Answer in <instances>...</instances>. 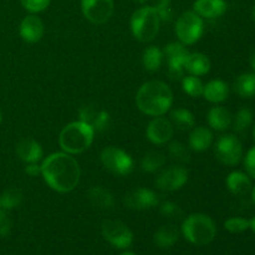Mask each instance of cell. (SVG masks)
<instances>
[{"mask_svg":"<svg viewBox=\"0 0 255 255\" xmlns=\"http://www.w3.org/2000/svg\"><path fill=\"white\" fill-rule=\"evenodd\" d=\"M41 176L51 189L59 193H69L79 184L81 169L72 154L55 152L42 161Z\"/></svg>","mask_w":255,"mask_h":255,"instance_id":"6da1fadb","label":"cell"},{"mask_svg":"<svg viewBox=\"0 0 255 255\" xmlns=\"http://www.w3.org/2000/svg\"><path fill=\"white\" fill-rule=\"evenodd\" d=\"M136 105L147 116H163L173 105V92L163 81L151 80L144 82L137 91Z\"/></svg>","mask_w":255,"mask_h":255,"instance_id":"7a4b0ae2","label":"cell"},{"mask_svg":"<svg viewBox=\"0 0 255 255\" xmlns=\"http://www.w3.org/2000/svg\"><path fill=\"white\" fill-rule=\"evenodd\" d=\"M95 138V129L82 121L70 122L59 136L60 147L69 154H79L90 148Z\"/></svg>","mask_w":255,"mask_h":255,"instance_id":"3957f363","label":"cell"},{"mask_svg":"<svg viewBox=\"0 0 255 255\" xmlns=\"http://www.w3.org/2000/svg\"><path fill=\"white\" fill-rule=\"evenodd\" d=\"M183 237L194 246H207L216 238L217 227L213 219L203 213H193L182 223Z\"/></svg>","mask_w":255,"mask_h":255,"instance_id":"277c9868","label":"cell"},{"mask_svg":"<svg viewBox=\"0 0 255 255\" xmlns=\"http://www.w3.org/2000/svg\"><path fill=\"white\" fill-rule=\"evenodd\" d=\"M161 19L153 6H142L137 9L131 16V30L133 36L141 42L154 40L159 31Z\"/></svg>","mask_w":255,"mask_h":255,"instance_id":"5b68a950","label":"cell"},{"mask_svg":"<svg viewBox=\"0 0 255 255\" xmlns=\"http://www.w3.org/2000/svg\"><path fill=\"white\" fill-rule=\"evenodd\" d=\"M177 37L183 45H193L199 41L204 32L203 19L194 11H186L177 19L174 26Z\"/></svg>","mask_w":255,"mask_h":255,"instance_id":"8992f818","label":"cell"},{"mask_svg":"<svg viewBox=\"0 0 255 255\" xmlns=\"http://www.w3.org/2000/svg\"><path fill=\"white\" fill-rule=\"evenodd\" d=\"M102 166L115 176H128L133 171V159L131 154L116 146L105 147L100 154Z\"/></svg>","mask_w":255,"mask_h":255,"instance_id":"52a82bcc","label":"cell"},{"mask_svg":"<svg viewBox=\"0 0 255 255\" xmlns=\"http://www.w3.org/2000/svg\"><path fill=\"white\" fill-rule=\"evenodd\" d=\"M217 159L226 166H236L243 157V146L234 134H223L214 146Z\"/></svg>","mask_w":255,"mask_h":255,"instance_id":"ba28073f","label":"cell"},{"mask_svg":"<svg viewBox=\"0 0 255 255\" xmlns=\"http://www.w3.org/2000/svg\"><path fill=\"white\" fill-rule=\"evenodd\" d=\"M102 236L111 246L119 249H127L133 242L131 229L121 221L109 219L102 224Z\"/></svg>","mask_w":255,"mask_h":255,"instance_id":"9c48e42d","label":"cell"},{"mask_svg":"<svg viewBox=\"0 0 255 255\" xmlns=\"http://www.w3.org/2000/svg\"><path fill=\"white\" fill-rule=\"evenodd\" d=\"M162 51L168 64V76L172 80L182 79L184 74V62L189 54L186 45L182 42H171L166 45Z\"/></svg>","mask_w":255,"mask_h":255,"instance_id":"30bf717a","label":"cell"},{"mask_svg":"<svg viewBox=\"0 0 255 255\" xmlns=\"http://www.w3.org/2000/svg\"><path fill=\"white\" fill-rule=\"evenodd\" d=\"M81 10L89 21L101 25L112 17L115 4L114 0H81Z\"/></svg>","mask_w":255,"mask_h":255,"instance_id":"8fae6325","label":"cell"},{"mask_svg":"<svg viewBox=\"0 0 255 255\" xmlns=\"http://www.w3.org/2000/svg\"><path fill=\"white\" fill-rule=\"evenodd\" d=\"M188 181V171L183 166H171L162 169L156 178V187L163 192L181 189Z\"/></svg>","mask_w":255,"mask_h":255,"instance_id":"7c38bea8","label":"cell"},{"mask_svg":"<svg viewBox=\"0 0 255 255\" xmlns=\"http://www.w3.org/2000/svg\"><path fill=\"white\" fill-rule=\"evenodd\" d=\"M79 117L80 121L90 125L95 132L106 131L111 125V117L109 112L91 104L81 106V109L79 110Z\"/></svg>","mask_w":255,"mask_h":255,"instance_id":"4fadbf2b","label":"cell"},{"mask_svg":"<svg viewBox=\"0 0 255 255\" xmlns=\"http://www.w3.org/2000/svg\"><path fill=\"white\" fill-rule=\"evenodd\" d=\"M124 204L133 211H146L158 204V196L147 188H137L124 197Z\"/></svg>","mask_w":255,"mask_h":255,"instance_id":"5bb4252c","label":"cell"},{"mask_svg":"<svg viewBox=\"0 0 255 255\" xmlns=\"http://www.w3.org/2000/svg\"><path fill=\"white\" fill-rule=\"evenodd\" d=\"M173 125L163 116H157L148 124L146 136L153 144H164L173 137Z\"/></svg>","mask_w":255,"mask_h":255,"instance_id":"9a60e30c","label":"cell"},{"mask_svg":"<svg viewBox=\"0 0 255 255\" xmlns=\"http://www.w3.org/2000/svg\"><path fill=\"white\" fill-rule=\"evenodd\" d=\"M19 34L25 42L35 44L44 36V24L37 15H26L21 20L19 26Z\"/></svg>","mask_w":255,"mask_h":255,"instance_id":"2e32d148","label":"cell"},{"mask_svg":"<svg viewBox=\"0 0 255 255\" xmlns=\"http://www.w3.org/2000/svg\"><path fill=\"white\" fill-rule=\"evenodd\" d=\"M15 152H16V156L25 163L39 162L44 156L41 144L35 141L34 138H30V137L20 139L15 147Z\"/></svg>","mask_w":255,"mask_h":255,"instance_id":"e0dca14e","label":"cell"},{"mask_svg":"<svg viewBox=\"0 0 255 255\" xmlns=\"http://www.w3.org/2000/svg\"><path fill=\"white\" fill-rule=\"evenodd\" d=\"M228 5L226 0H196L193 4V11L201 17L217 19L226 14Z\"/></svg>","mask_w":255,"mask_h":255,"instance_id":"ac0fdd59","label":"cell"},{"mask_svg":"<svg viewBox=\"0 0 255 255\" xmlns=\"http://www.w3.org/2000/svg\"><path fill=\"white\" fill-rule=\"evenodd\" d=\"M213 143V133L208 127H194L189 133L188 146L194 152H204Z\"/></svg>","mask_w":255,"mask_h":255,"instance_id":"d6986e66","label":"cell"},{"mask_svg":"<svg viewBox=\"0 0 255 255\" xmlns=\"http://www.w3.org/2000/svg\"><path fill=\"white\" fill-rule=\"evenodd\" d=\"M211 70V60L202 52H189L184 62V71L193 76H204Z\"/></svg>","mask_w":255,"mask_h":255,"instance_id":"ffe728a7","label":"cell"},{"mask_svg":"<svg viewBox=\"0 0 255 255\" xmlns=\"http://www.w3.org/2000/svg\"><path fill=\"white\" fill-rule=\"evenodd\" d=\"M227 187L229 192L233 193L234 196H246L247 193L252 191V179L244 172L234 171L228 174L227 177Z\"/></svg>","mask_w":255,"mask_h":255,"instance_id":"44dd1931","label":"cell"},{"mask_svg":"<svg viewBox=\"0 0 255 255\" xmlns=\"http://www.w3.org/2000/svg\"><path fill=\"white\" fill-rule=\"evenodd\" d=\"M202 96L212 104H221L226 101L229 96L228 84L222 80H212L208 84L204 85Z\"/></svg>","mask_w":255,"mask_h":255,"instance_id":"7402d4cb","label":"cell"},{"mask_svg":"<svg viewBox=\"0 0 255 255\" xmlns=\"http://www.w3.org/2000/svg\"><path fill=\"white\" fill-rule=\"evenodd\" d=\"M209 126L216 131H227L232 125V115L226 107L214 106L209 110L207 115Z\"/></svg>","mask_w":255,"mask_h":255,"instance_id":"603a6c76","label":"cell"},{"mask_svg":"<svg viewBox=\"0 0 255 255\" xmlns=\"http://www.w3.org/2000/svg\"><path fill=\"white\" fill-rule=\"evenodd\" d=\"M87 198L92 206L102 211L111 209L115 206V198L111 192L101 186L91 187L87 192Z\"/></svg>","mask_w":255,"mask_h":255,"instance_id":"cb8c5ba5","label":"cell"},{"mask_svg":"<svg viewBox=\"0 0 255 255\" xmlns=\"http://www.w3.org/2000/svg\"><path fill=\"white\" fill-rule=\"evenodd\" d=\"M154 244L158 248H171L178 241V229L173 224L162 226L153 236Z\"/></svg>","mask_w":255,"mask_h":255,"instance_id":"d4e9b609","label":"cell"},{"mask_svg":"<svg viewBox=\"0 0 255 255\" xmlns=\"http://www.w3.org/2000/svg\"><path fill=\"white\" fill-rule=\"evenodd\" d=\"M234 91L242 99H253L255 97V74L247 72L237 77L234 82Z\"/></svg>","mask_w":255,"mask_h":255,"instance_id":"484cf974","label":"cell"},{"mask_svg":"<svg viewBox=\"0 0 255 255\" xmlns=\"http://www.w3.org/2000/svg\"><path fill=\"white\" fill-rule=\"evenodd\" d=\"M163 61V51L156 45L146 47L142 54V65L148 72L158 71Z\"/></svg>","mask_w":255,"mask_h":255,"instance_id":"4316f807","label":"cell"},{"mask_svg":"<svg viewBox=\"0 0 255 255\" xmlns=\"http://www.w3.org/2000/svg\"><path fill=\"white\" fill-rule=\"evenodd\" d=\"M171 120L173 127L179 131H188L194 127V116L186 109H174L171 111Z\"/></svg>","mask_w":255,"mask_h":255,"instance_id":"83f0119b","label":"cell"},{"mask_svg":"<svg viewBox=\"0 0 255 255\" xmlns=\"http://www.w3.org/2000/svg\"><path fill=\"white\" fill-rule=\"evenodd\" d=\"M166 163V157L163 153L158 151H151L144 154L141 161L142 171L146 173H156L157 171H161Z\"/></svg>","mask_w":255,"mask_h":255,"instance_id":"f1b7e54d","label":"cell"},{"mask_svg":"<svg viewBox=\"0 0 255 255\" xmlns=\"http://www.w3.org/2000/svg\"><path fill=\"white\" fill-rule=\"evenodd\" d=\"M24 194L19 188H9L0 194V208L2 211H11L22 203Z\"/></svg>","mask_w":255,"mask_h":255,"instance_id":"f546056e","label":"cell"},{"mask_svg":"<svg viewBox=\"0 0 255 255\" xmlns=\"http://www.w3.org/2000/svg\"><path fill=\"white\" fill-rule=\"evenodd\" d=\"M182 89L188 96L199 97L203 95L204 84L198 76L188 75V76H183L182 79Z\"/></svg>","mask_w":255,"mask_h":255,"instance_id":"4dcf8cb0","label":"cell"},{"mask_svg":"<svg viewBox=\"0 0 255 255\" xmlns=\"http://www.w3.org/2000/svg\"><path fill=\"white\" fill-rule=\"evenodd\" d=\"M168 154L172 159L179 163H188L191 161L189 148L179 141H173L168 146Z\"/></svg>","mask_w":255,"mask_h":255,"instance_id":"1f68e13d","label":"cell"},{"mask_svg":"<svg viewBox=\"0 0 255 255\" xmlns=\"http://www.w3.org/2000/svg\"><path fill=\"white\" fill-rule=\"evenodd\" d=\"M253 112L251 111L247 107H243V109L239 110L236 115V119H234L233 122V128L236 132H246L247 129L251 127L252 122H253Z\"/></svg>","mask_w":255,"mask_h":255,"instance_id":"d6a6232c","label":"cell"},{"mask_svg":"<svg viewBox=\"0 0 255 255\" xmlns=\"http://www.w3.org/2000/svg\"><path fill=\"white\" fill-rule=\"evenodd\" d=\"M153 7L156 9L161 21H172V19H173V10H172L171 0H154Z\"/></svg>","mask_w":255,"mask_h":255,"instance_id":"836d02e7","label":"cell"},{"mask_svg":"<svg viewBox=\"0 0 255 255\" xmlns=\"http://www.w3.org/2000/svg\"><path fill=\"white\" fill-rule=\"evenodd\" d=\"M224 228L231 233H242L249 229V221L241 217H233L224 222Z\"/></svg>","mask_w":255,"mask_h":255,"instance_id":"e575fe53","label":"cell"},{"mask_svg":"<svg viewBox=\"0 0 255 255\" xmlns=\"http://www.w3.org/2000/svg\"><path fill=\"white\" fill-rule=\"evenodd\" d=\"M159 212L164 218L169 219H181L183 217V211L178 204L173 202H163L159 207Z\"/></svg>","mask_w":255,"mask_h":255,"instance_id":"d590c367","label":"cell"},{"mask_svg":"<svg viewBox=\"0 0 255 255\" xmlns=\"http://www.w3.org/2000/svg\"><path fill=\"white\" fill-rule=\"evenodd\" d=\"M20 2L22 7L31 14L44 11L50 5V0H20Z\"/></svg>","mask_w":255,"mask_h":255,"instance_id":"8d00e7d4","label":"cell"},{"mask_svg":"<svg viewBox=\"0 0 255 255\" xmlns=\"http://www.w3.org/2000/svg\"><path fill=\"white\" fill-rule=\"evenodd\" d=\"M244 168L247 174L251 178L255 179V144L247 152V156L244 157Z\"/></svg>","mask_w":255,"mask_h":255,"instance_id":"74e56055","label":"cell"},{"mask_svg":"<svg viewBox=\"0 0 255 255\" xmlns=\"http://www.w3.org/2000/svg\"><path fill=\"white\" fill-rule=\"evenodd\" d=\"M11 229V222L6 216L5 211L0 209V237H6Z\"/></svg>","mask_w":255,"mask_h":255,"instance_id":"f35d334b","label":"cell"},{"mask_svg":"<svg viewBox=\"0 0 255 255\" xmlns=\"http://www.w3.org/2000/svg\"><path fill=\"white\" fill-rule=\"evenodd\" d=\"M25 173L30 177H37L39 174H41V164H39V162L26 163V167H25Z\"/></svg>","mask_w":255,"mask_h":255,"instance_id":"ab89813d","label":"cell"},{"mask_svg":"<svg viewBox=\"0 0 255 255\" xmlns=\"http://www.w3.org/2000/svg\"><path fill=\"white\" fill-rule=\"evenodd\" d=\"M249 228H251L252 231H253L255 233V217H253V218L249 221Z\"/></svg>","mask_w":255,"mask_h":255,"instance_id":"60d3db41","label":"cell"},{"mask_svg":"<svg viewBox=\"0 0 255 255\" xmlns=\"http://www.w3.org/2000/svg\"><path fill=\"white\" fill-rule=\"evenodd\" d=\"M251 65H252V69H253L254 74H255V54L252 56V60H251Z\"/></svg>","mask_w":255,"mask_h":255,"instance_id":"b9f144b4","label":"cell"},{"mask_svg":"<svg viewBox=\"0 0 255 255\" xmlns=\"http://www.w3.org/2000/svg\"><path fill=\"white\" fill-rule=\"evenodd\" d=\"M252 201H253V203L255 206V186L252 188Z\"/></svg>","mask_w":255,"mask_h":255,"instance_id":"7bdbcfd3","label":"cell"},{"mask_svg":"<svg viewBox=\"0 0 255 255\" xmlns=\"http://www.w3.org/2000/svg\"><path fill=\"white\" fill-rule=\"evenodd\" d=\"M136 4H144V2H147V0H133Z\"/></svg>","mask_w":255,"mask_h":255,"instance_id":"ee69618b","label":"cell"},{"mask_svg":"<svg viewBox=\"0 0 255 255\" xmlns=\"http://www.w3.org/2000/svg\"><path fill=\"white\" fill-rule=\"evenodd\" d=\"M120 255H136V254L132 253V252H124V253H121Z\"/></svg>","mask_w":255,"mask_h":255,"instance_id":"f6af8a7d","label":"cell"},{"mask_svg":"<svg viewBox=\"0 0 255 255\" xmlns=\"http://www.w3.org/2000/svg\"><path fill=\"white\" fill-rule=\"evenodd\" d=\"M252 17H253V20L255 21V6L253 7V11H252Z\"/></svg>","mask_w":255,"mask_h":255,"instance_id":"bcb514c9","label":"cell"},{"mask_svg":"<svg viewBox=\"0 0 255 255\" xmlns=\"http://www.w3.org/2000/svg\"><path fill=\"white\" fill-rule=\"evenodd\" d=\"M253 139L255 142V124H254V127H253Z\"/></svg>","mask_w":255,"mask_h":255,"instance_id":"7dc6e473","label":"cell"},{"mask_svg":"<svg viewBox=\"0 0 255 255\" xmlns=\"http://www.w3.org/2000/svg\"><path fill=\"white\" fill-rule=\"evenodd\" d=\"M0 124H1V111H0Z\"/></svg>","mask_w":255,"mask_h":255,"instance_id":"c3c4849f","label":"cell"},{"mask_svg":"<svg viewBox=\"0 0 255 255\" xmlns=\"http://www.w3.org/2000/svg\"><path fill=\"white\" fill-rule=\"evenodd\" d=\"M0 209H1V208H0Z\"/></svg>","mask_w":255,"mask_h":255,"instance_id":"681fc988","label":"cell"}]
</instances>
